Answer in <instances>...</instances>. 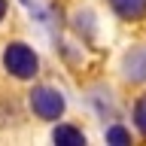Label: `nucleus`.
I'll list each match as a JSON object with an SVG mask.
<instances>
[{
	"label": "nucleus",
	"mask_w": 146,
	"mask_h": 146,
	"mask_svg": "<svg viewBox=\"0 0 146 146\" xmlns=\"http://www.w3.org/2000/svg\"><path fill=\"white\" fill-rule=\"evenodd\" d=\"M3 67H6L15 79H31L36 73V67H40V61H36V55H34L31 46L9 43L6 49H3Z\"/></svg>",
	"instance_id": "f257e3e1"
},
{
	"label": "nucleus",
	"mask_w": 146,
	"mask_h": 146,
	"mask_svg": "<svg viewBox=\"0 0 146 146\" xmlns=\"http://www.w3.org/2000/svg\"><path fill=\"white\" fill-rule=\"evenodd\" d=\"M31 107L40 119H58L64 113V94L58 88H49V85H40V88L31 91Z\"/></svg>",
	"instance_id": "f03ea898"
},
{
	"label": "nucleus",
	"mask_w": 146,
	"mask_h": 146,
	"mask_svg": "<svg viewBox=\"0 0 146 146\" xmlns=\"http://www.w3.org/2000/svg\"><path fill=\"white\" fill-rule=\"evenodd\" d=\"M122 73H125V79H131V82H143L146 79V46H137V49H131V52L125 55Z\"/></svg>",
	"instance_id": "7ed1b4c3"
},
{
	"label": "nucleus",
	"mask_w": 146,
	"mask_h": 146,
	"mask_svg": "<svg viewBox=\"0 0 146 146\" xmlns=\"http://www.w3.org/2000/svg\"><path fill=\"white\" fill-rule=\"evenodd\" d=\"M110 6L128 21H137L146 15V0H110Z\"/></svg>",
	"instance_id": "20e7f679"
},
{
	"label": "nucleus",
	"mask_w": 146,
	"mask_h": 146,
	"mask_svg": "<svg viewBox=\"0 0 146 146\" xmlns=\"http://www.w3.org/2000/svg\"><path fill=\"white\" fill-rule=\"evenodd\" d=\"M52 140L61 143V146H82L85 143V134H82L79 128H73V125H58L55 134H52Z\"/></svg>",
	"instance_id": "39448f33"
},
{
	"label": "nucleus",
	"mask_w": 146,
	"mask_h": 146,
	"mask_svg": "<svg viewBox=\"0 0 146 146\" xmlns=\"http://www.w3.org/2000/svg\"><path fill=\"white\" fill-rule=\"evenodd\" d=\"M107 143H116V146H125V143H131V134H128L122 125H113V128H107Z\"/></svg>",
	"instance_id": "423d86ee"
},
{
	"label": "nucleus",
	"mask_w": 146,
	"mask_h": 146,
	"mask_svg": "<svg viewBox=\"0 0 146 146\" xmlns=\"http://www.w3.org/2000/svg\"><path fill=\"white\" fill-rule=\"evenodd\" d=\"M134 122H137V128H140V134L146 137V94L137 100V107H134Z\"/></svg>",
	"instance_id": "0eeeda50"
},
{
	"label": "nucleus",
	"mask_w": 146,
	"mask_h": 146,
	"mask_svg": "<svg viewBox=\"0 0 146 146\" xmlns=\"http://www.w3.org/2000/svg\"><path fill=\"white\" fill-rule=\"evenodd\" d=\"M6 15V0H0V18Z\"/></svg>",
	"instance_id": "6e6552de"
}]
</instances>
